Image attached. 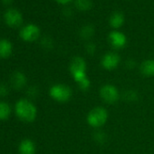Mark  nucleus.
I'll use <instances>...</instances> for the list:
<instances>
[{
  "instance_id": "obj_3",
  "label": "nucleus",
  "mask_w": 154,
  "mask_h": 154,
  "mask_svg": "<svg viewBox=\"0 0 154 154\" xmlns=\"http://www.w3.org/2000/svg\"><path fill=\"white\" fill-rule=\"evenodd\" d=\"M49 94L52 99L58 103H67L72 98V91L71 87L66 85L57 84L50 88Z\"/></svg>"
},
{
  "instance_id": "obj_12",
  "label": "nucleus",
  "mask_w": 154,
  "mask_h": 154,
  "mask_svg": "<svg viewBox=\"0 0 154 154\" xmlns=\"http://www.w3.org/2000/svg\"><path fill=\"white\" fill-rule=\"evenodd\" d=\"M13 52V44L7 38L0 39V58H8Z\"/></svg>"
},
{
  "instance_id": "obj_9",
  "label": "nucleus",
  "mask_w": 154,
  "mask_h": 154,
  "mask_svg": "<svg viewBox=\"0 0 154 154\" xmlns=\"http://www.w3.org/2000/svg\"><path fill=\"white\" fill-rule=\"evenodd\" d=\"M109 42L112 47L116 49H121L125 46L127 43V38L124 34L119 31H112L109 35Z\"/></svg>"
},
{
  "instance_id": "obj_4",
  "label": "nucleus",
  "mask_w": 154,
  "mask_h": 154,
  "mask_svg": "<svg viewBox=\"0 0 154 154\" xmlns=\"http://www.w3.org/2000/svg\"><path fill=\"white\" fill-rule=\"evenodd\" d=\"M86 62L84 58L76 56L72 58L70 63V72L74 81L77 83L86 77Z\"/></svg>"
},
{
  "instance_id": "obj_26",
  "label": "nucleus",
  "mask_w": 154,
  "mask_h": 154,
  "mask_svg": "<svg viewBox=\"0 0 154 154\" xmlns=\"http://www.w3.org/2000/svg\"><path fill=\"white\" fill-rule=\"evenodd\" d=\"M55 1L59 4H62V5H65L67 3H69L70 1H72V0H55Z\"/></svg>"
},
{
  "instance_id": "obj_15",
  "label": "nucleus",
  "mask_w": 154,
  "mask_h": 154,
  "mask_svg": "<svg viewBox=\"0 0 154 154\" xmlns=\"http://www.w3.org/2000/svg\"><path fill=\"white\" fill-rule=\"evenodd\" d=\"M12 110L10 105L6 102H0V121H6L11 115Z\"/></svg>"
},
{
  "instance_id": "obj_5",
  "label": "nucleus",
  "mask_w": 154,
  "mask_h": 154,
  "mask_svg": "<svg viewBox=\"0 0 154 154\" xmlns=\"http://www.w3.org/2000/svg\"><path fill=\"white\" fill-rule=\"evenodd\" d=\"M100 96L103 102L108 104L115 103L120 98V93L118 89L112 85H105L102 86L100 90Z\"/></svg>"
},
{
  "instance_id": "obj_10",
  "label": "nucleus",
  "mask_w": 154,
  "mask_h": 154,
  "mask_svg": "<svg viewBox=\"0 0 154 154\" xmlns=\"http://www.w3.org/2000/svg\"><path fill=\"white\" fill-rule=\"evenodd\" d=\"M26 82H27L26 76L25 75L24 72L20 71H17L11 75V85L16 90L23 89L26 86Z\"/></svg>"
},
{
  "instance_id": "obj_17",
  "label": "nucleus",
  "mask_w": 154,
  "mask_h": 154,
  "mask_svg": "<svg viewBox=\"0 0 154 154\" xmlns=\"http://www.w3.org/2000/svg\"><path fill=\"white\" fill-rule=\"evenodd\" d=\"M123 99L128 103H132L138 100V94L133 90H128L123 94Z\"/></svg>"
},
{
  "instance_id": "obj_18",
  "label": "nucleus",
  "mask_w": 154,
  "mask_h": 154,
  "mask_svg": "<svg viewBox=\"0 0 154 154\" xmlns=\"http://www.w3.org/2000/svg\"><path fill=\"white\" fill-rule=\"evenodd\" d=\"M94 29L92 26H85L82 29H81V36L85 39H88L90 38L93 35H94Z\"/></svg>"
},
{
  "instance_id": "obj_19",
  "label": "nucleus",
  "mask_w": 154,
  "mask_h": 154,
  "mask_svg": "<svg viewBox=\"0 0 154 154\" xmlns=\"http://www.w3.org/2000/svg\"><path fill=\"white\" fill-rule=\"evenodd\" d=\"M76 84H77V85H78V87L83 91H87L91 86V82H90V80L87 76L85 77V78L82 79L81 81L77 82Z\"/></svg>"
},
{
  "instance_id": "obj_23",
  "label": "nucleus",
  "mask_w": 154,
  "mask_h": 154,
  "mask_svg": "<svg viewBox=\"0 0 154 154\" xmlns=\"http://www.w3.org/2000/svg\"><path fill=\"white\" fill-rule=\"evenodd\" d=\"M86 50H87V53L93 54L96 50V46L94 44H88V45L86 46Z\"/></svg>"
},
{
  "instance_id": "obj_14",
  "label": "nucleus",
  "mask_w": 154,
  "mask_h": 154,
  "mask_svg": "<svg viewBox=\"0 0 154 154\" xmlns=\"http://www.w3.org/2000/svg\"><path fill=\"white\" fill-rule=\"evenodd\" d=\"M110 25L113 28H119L122 26L124 22V17L123 15L120 12H115L113 13L111 17H110Z\"/></svg>"
},
{
  "instance_id": "obj_11",
  "label": "nucleus",
  "mask_w": 154,
  "mask_h": 154,
  "mask_svg": "<svg viewBox=\"0 0 154 154\" xmlns=\"http://www.w3.org/2000/svg\"><path fill=\"white\" fill-rule=\"evenodd\" d=\"M36 147L35 142L30 139L23 140L18 146L19 154H35Z\"/></svg>"
},
{
  "instance_id": "obj_27",
  "label": "nucleus",
  "mask_w": 154,
  "mask_h": 154,
  "mask_svg": "<svg viewBox=\"0 0 154 154\" xmlns=\"http://www.w3.org/2000/svg\"><path fill=\"white\" fill-rule=\"evenodd\" d=\"M2 1V3H4V4H10L11 2H12V0H1Z\"/></svg>"
},
{
  "instance_id": "obj_16",
  "label": "nucleus",
  "mask_w": 154,
  "mask_h": 154,
  "mask_svg": "<svg viewBox=\"0 0 154 154\" xmlns=\"http://www.w3.org/2000/svg\"><path fill=\"white\" fill-rule=\"evenodd\" d=\"M75 7L81 11H87L92 8L91 0H75Z\"/></svg>"
},
{
  "instance_id": "obj_24",
  "label": "nucleus",
  "mask_w": 154,
  "mask_h": 154,
  "mask_svg": "<svg viewBox=\"0 0 154 154\" xmlns=\"http://www.w3.org/2000/svg\"><path fill=\"white\" fill-rule=\"evenodd\" d=\"M126 65H127V67H128V68L132 69V68H134V67H135L136 63H135V61H134L133 59H129V60L126 62Z\"/></svg>"
},
{
  "instance_id": "obj_7",
  "label": "nucleus",
  "mask_w": 154,
  "mask_h": 154,
  "mask_svg": "<svg viewBox=\"0 0 154 154\" xmlns=\"http://www.w3.org/2000/svg\"><path fill=\"white\" fill-rule=\"evenodd\" d=\"M4 19L8 26L11 27H17L22 24L23 17L18 9L15 8H9L4 13Z\"/></svg>"
},
{
  "instance_id": "obj_1",
  "label": "nucleus",
  "mask_w": 154,
  "mask_h": 154,
  "mask_svg": "<svg viewBox=\"0 0 154 154\" xmlns=\"http://www.w3.org/2000/svg\"><path fill=\"white\" fill-rule=\"evenodd\" d=\"M15 112L18 119L26 122H32L37 115L35 105L27 99H20L15 105Z\"/></svg>"
},
{
  "instance_id": "obj_21",
  "label": "nucleus",
  "mask_w": 154,
  "mask_h": 154,
  "mask_svg": "<svg viewBox=\"0 0 154 154\" xmlns=\"http://www.w3.org/2000/svg\"><path fill=\"white\" fill-rule=\"evenodd\" d=\"M8 94V88L6 85H0V97H5Z\"/></svg>"
},
{
  "instance_id": "obj_20",
  "label": "nucleus",
  "mask_w": 154,
  "mask_h": 154,
  "mask_svg": "<svg viewBox=\"0 0 154 154\" xmlns=\"http://www.w3.org/2000/svg\"><path fill=\"white\" fill-rule=\"evenodd\" d=\"M94 140H95L98 143L103 144V143L107 140V135H106L103 131H99L95 132V134H94Z\"/></svg>"
},
{
  "instance_id": "obj_8",
  "label": "nucleus",
  "mask_w": 154,
  "mask_h": 154,
  "mask_svg": "<svg viewBox=\"0 0 154 154\" xmlns=\"http://www.w3.org/2000/svg\"><path fill=\"white\" fill-rule=\"evenodd\" d=\"M121 62L120 55L113 52H109L105 54L102 59V65L106 70L115 69Z\"/></svg>"
},
{
  "instance_id": "obj_25",
  "label": "nucleus",
  "mask_w": 154,
  "mask_h": 154,
  "mask_svg": "<svg viewBox=\"0 0 154 154\" xmlns=\"http://www.w3.org/2000/svg\"><path fill=\"white\" fill-rule=\"evenodd\" d=\"M36 88L35 87H30L29 90H28V94L31 95V96H35L36 94Z\"/></svg>"
},
{
  "instance_id": "obj_6",
  "label": "nucleus",
  "mask_w": 154,
  "mask_h": 154,
  "mask_svg": "<svg viewBox=\"0 0 154 154\" xmlns=\"http://www.w3.org/2000/svg\"><path fill=\"white\" fill-rule=\"evenodd\" d=\"M40 35V29L35 24H27L19 31V36L26 42L35 41Z\"/></svg>"
},
{
  "instance_id": "obj_2",
  "label": "nucleus",
  "mask_w": 154,
  "mask_h": 154,
  "mask_svg": "<svg viewBox=\"0 0 154 154\" xmlns=\"http://www.w3.org/2000/svg\"><path fill=\"white\" fill-rule=\"evenodd\" d=\"M108 120V112L105 108L98 106L92 109L87 115L88 124L95 129L103 127Z\"/></svg>"
},
{
  "instance_id": "obj_13",
  "label": "nucleus",
  "mask_w": 154,
  "mask_h": 154,
  "mask_svg": "<svg viewBox=\"0 0 154 154\" xmlns=\"http://www.w3.org/2000/svg\"><path fill=\"white\" fill-rule=\"evenodd\" d=\"M140 72L145 76H154V60L148 59L140 64Z\"/></svg>"
},
{
  "instance_id": "obj_22",
  "label": "nucleus",
  "mask_w": 154,
  "mask_h": 154,
  "mask_svg": "<svg viewBox=\"0 0 154 154\" xmlns=\"http://www.w3.org/2000/svg\"><path fill=\"white\" fill-rule=\"evenodd\" d=\"M42 45H43V46H45V48H50V47L52 46V41H51V39L45 37V38H44V39L42 40Z\"/></svg>"
}]
</instances>
